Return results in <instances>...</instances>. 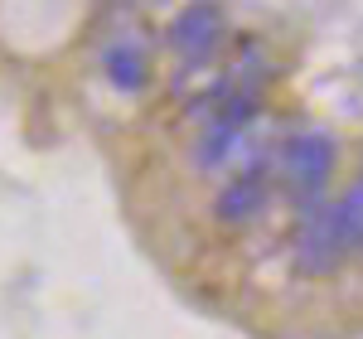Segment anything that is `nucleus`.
Returning <instances> with one entry per match:
<instances>
[{
    "label": "nucleus",
    "mask_w": 363,
    "mask_h": 339,
    "mask_svg": "<svg viewBox=\"0 0 363 339\" xmlns=\"http://www.w3.org/2000/svg\"><path fill=\"white\" fill-rule=\"evenodd\" d=\"M272 165H247V170H233L223 184H218V194H213V223L228 228V233H242L252 228L262 213H267V204H272Z\"/></svg>",
    "instance_id": "nucleus-4"
},
{
    "label": "nucleus",
    "mask_w": 363,
    "mask_h": 339,
    "mask_svg": "<svg viewBox=\"0 0 363 339\" xmlns=\"http://www.w3.org/2000/svg\"><path fill=\"white\" fill-rule=\"evenodd\" d=\"M349 262V243H344V228H339L335 204L315 199L296 213V228H291V267L296 277H335L339 267Z\"/></svg>",
    "instance_id": "nucleus-3"
},
{
    "label": "nucleus",
    "mask_w": 363,
    "mask_h": 339,
    "mask_svg": "<svg viewBox=\"0 0 363 339\" xmlns=\"http://www.w3.org/2000/svg\"><path fill=\"white\" fill-rule=\"evenodd\" d=\"M335 213H339V228H344V243H349V257H363V179H354L335 199Z\"/></svg>",
    "instance_id": "nucleus-6"
},
{
    "label": "nucleus",
    "mask_w": 363,
    "mask_h": 339,
    "mask_svg": "<svg viewBox=\"0 0 363 339\" xmlns=\"http://www.w3.org/2000/svg\"><path fill=\"white\" fill-rule=\"evenodd\" d=\"M339 165V141L325 131V126H296L286 131L272 150V184L286 204L306 209L315 199H325L330 179H335Z\"/></svg>",
    "instance_id": "nucleus-1"
},
{
    "label": "nucleus",
    "mask_w": 363,
    "mask_h": 339,
    "mask_svg": "<svg viewBox=\"0 0 363 339\" xmlns=\"http://www.w3.org/2000/svg\"><path fill=\"white\" fill-rule=\"evenodd\" d=\"M165 44L169 54L179 58V78H194V73H213L218 58L228 49V10L223 0H184L165 25Z\"/></svg>",
    "instance_id": "nucleus-2"
},
{
    "label": "nucleus",
    "mask_w": 363,
    "mask_h": 339,
    "mask_svg": "<svg viewBox=\"0 0 363 339\" xmlns=\"http://www.w3.org/2000/svg\"><path fill=\"white\" fill-rule=\"evenodd\" d=\"M102 78L116 87V92H126V97H136L150 87L155 78V63H150V49L140 44L136 34H112L107 44H102Z\"/></svg>",
    "instance_id": "nucleus-5"
}]
</instances>
